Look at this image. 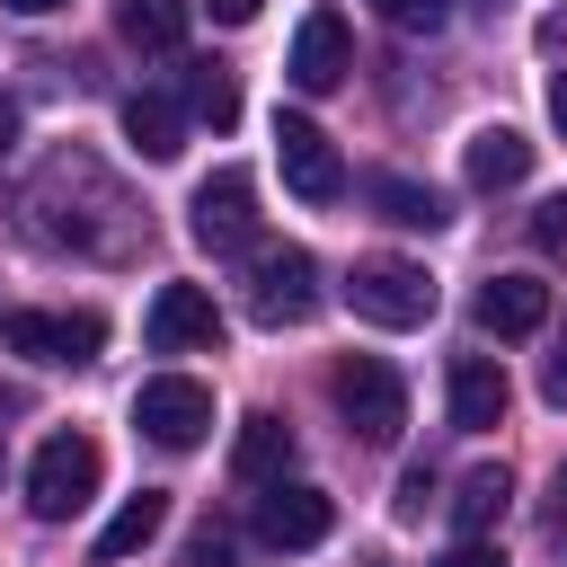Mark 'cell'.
<instances>
[{
	"label": "cell",
	"instance_id": "cell-20",
	"mask_svg": "<svg viewBox=\"0 0 567 567\" xmlns=\"http://www.w3.org/2000/svg\"><path fill=\"white\" fill-rule=\"evenodd\" d=\"M115 35L142 53H177L186 44V0H115Z\"/></svg>",
	"mask_w": 567,
	"mask_h": 567
},
{
	"label": "cell",
	"instance_id": "cell-33",
	"mask_svg": "<svg viewBox=\"0 0 567 567\" xmlns=\"http://www.w3.org/2000/svg\"><path fill=\"white\" fill-rule=\"evenodd\" d=\"M558 540H567V461H558Z\"/></svg>",
	"mask_w": 567,
	"mask_h": 567
},
{
	"label": "cell",
	"instance_id": "cell-6",
	"mask_svg": "<svg viewBox=\"0 0 567 567\" xmlns=\"http://www.w3.org/2000/svg\"><path fill=\"white\" fill-rule=\"evenodd\" d=\"M0 346L27 354V363H97L106 319L97 310H9L0 319Z\"/></svg>",
	"mask_w": 567,
	"mask_h": 567
},
{
	"label": "cell",
	"instance_id": "cell-3",
	"mask_svg": "<svg viewBox=\"0 0 567 567\" xmlns=\"http://www.w3.org/2000/svg\"><path fill=\"white\" fill-rule=\"evenodd\" d=\"M310 310H319V257L292 248V239L248 248V319L257 328H301Z\"/></svg>",
	"mask_w": 567,
	"mask_h": 567
},
{
	"label": "cell",
	"instance_id": "cell-5",
	"mask_svg": "<svg viewBox=\"0 0 567 567\" xmlns=\"http://www.w3.org/2000/svg\"><path fill=\"white\" fill-rule=\"evenodd\" d=\"M186 230H195V248H213V257L257 248V177H248V168H213V177L195 186V204H186Z\"/></svg>",
	"mask_w": 567,
	"mask_h": 567
},
{
	"label": "cell",
	"instance_id": "cell-25",
	"mask_svg": "<svg viewBox=\"0 0 567 567\" xmlns=\"http://www.w3.org/2000/svg\"><path fill=\"white\" fill-rule=\"evenodd\" d=\"M532 248H567V195H549V204L532 213Z\"/></svg>",
	"mask_w": 567,
	"mask_h": 567
},
{
	"label": "cell",
	"instance_id": "cell-19",
	"mask_svg": "<svg viewBox=\"0 0 567 567\" xmlns=\"http://www.w3.org/2000/svg\"><path fill=\"white\" fill-rule=\"evenodd\" d=\"M505 505H514V470H505V461L470 470V478H461V496H452V523H461V540H487V532L505 523Z\"/></svg>",
	"mask_w": 567,
	"mask_h": 567
},
{
	"label": "cell",
	"instance_id": "cell-23",
	"mask_svg": "<svg viewBox=\"0 0 567 567\" xmlns=\"http://www.w3.org/2000/svg\"><path fill=\"white\" fill-rule=\"evenodd\" d=\"M390 505H399V523H416V514H425V505H434V470H408V478H399V496H390Z\"/></svg>",
	"mask_w": 567,
	"mask_h": 567
},
{
	"label": "cell",
	"instance_id": "cell-4",
	"mask_svg": "<svg viewBox=\"0 0 567 567\" xmlns=\"http://www.w3.org/2000/svg\"><path fill=\"white\" fill-rule=\"evenodd\" d=\"M328 399H337V416H346L354 443H399V425H408V381L381 354H346L328 372Z\"/></svg>",
	"mask_w": 567,
	"mask_h": 567
},
{
	"label": "cell",
	"instance_id": "cell-7",
	"mask_svg": "<svg viewBox=\"0 0 567 567\" xmlns=\"http://www.w3.org/2000/svg\"><path fill=\"white\" fill-rule=\"evenodd\" d=\"M133 425H142L159 452H195V443L213 434V390L186 381V372H159V381L133 390Z\"/></svg>",
	"mask_w": 567,
	"mask_h": 567
},
{
	"label": "cell",
	"instance_id": "cell-11",
	"mask_svg": "<svg viewBox=\"0 0 567 567\" xmlns=\"http://www.w3.org/2000/svg\"><path fill=\"white\" fill-rule=\"evenodd\" d=\"M284 71H292V89H310V97H319V89H337V80L354 71L346 18H337V9H310V18H301V35H292V62H284Z\"/></svg>",
	"mask_w": 567,
	"mask_h": 567
},
{
	"label": "cell",
	"instance_id": "cell-1",
	"mask_svg": "<svg viewBox=\"0 0 567 567\" xmlns=\"http://www.w3.org/2000/svg\"><path fill=\"white\" fill-rule=\"evenodd\" d=\"M97 478H106V452L71 425V434H44L35 443V461H27V514L35 523H71L89 496H97Z\"/></svg>",
	"mask_w": 567,
	"mask_h": 567
},
{
	"label": "cell",
	"instance_id": "cell-15",
	"mask_svg": "<svg viewBox=\"0 0 567 567\" xmlns=\"http://www.w3.org/2000/svg\"><path fill=\"white\" fill-rule=\"evenodd\" d=\"M124 142H133L142 159H177V151H186V106H177L168 89H133V97H124Z\"/></svg>",
	"mask_w": 567,
	"mask_h": 567
},
{
	"label": "cell",
	"instance_id": "cell-16",
	"mask_svg": "<svg viewBox=\"0 0 567 567\" xmlns=\"http://www.w3.org/2000/svg\"><path fill=\"white\" fill-rule=\"evenodd\" d=\"M461 168H470V186H478V195L523 186V177H532V142H523L514 124H478V133H470V151H461Z\"/></svg>",
	"mask_w": 567,
	"mask_h": 567
},
{
	"label": "cell",
	"instance_id": "cell-12",
	"mask_svg": "<svg viewBox=\"0 0 567 567\" xmlns=\"http://www.w3.org/2000/svg\"><path fill=\"white\" fill-rule=\"evenodd\" d=\"M470 310H478L487 337H532V328L549 319V284H540V275H487Z\"/></svg>",
	"mask_w": 567,
	"mask_h": 567
},
{
	"label": "cell",
	"instance_id": "cell-27",
	"mask_svg": "<svg viewBox=\"0 0 567 567\" xmlns=\"http://www.w3.org/2000/svg\"><path fill=\"white\" fill-rule=\"evenodd\" d=\"M540 399H549V408H567V346L540 363Z\"/></svg>",
	"mask_w": 567,
	"mask_h": 567
},
{
	"label": "cell",
	"instance_id": "cell-28",
	"mask_svg": "<svg viewBox=\"0 0 567 567\" xmlns=\"http://www.w3.org/2000/svg\"><path fill=\"white\" fill-rule=\"evenodd\" d=\"M204 9H213V18H221V27H248V18H257V9H266V0H204Z\"/></svg>",
	"mask_w": 567,
	"mask_h": 567
},
{
	"label": "cell",
	"instance_id": "cell-29",
	"mask_svg": "<svg viewBox=\"0 0 567 567\" xmlns=\"http://www.w3.org/2000/svg\"><path fill=\"white\" fill-rule=\"evenodd\" d=\"M549 124H558V142H567V71H549Z\"/></svg>",
	"mask_w": 567,
	"mask_h": 567
},
{
	"label": "cell",
	"instance_id": "cell-13",
	"mask_svg": "<svg viewBox=\"0 0 567 567\" xmlns=\"http://www.w3.org/2000/svg\"><path fill=\"white\" fill-rule=\"evenodd\" d=\"M505 363L496 354H452V425L461 434H487V425H505Z\"/></svg>",
	"mask_w": 567,
	"mask_h": 567
},
{
	"label": "cell",
	"instance_id": "cell-24",
	"mask_svg": "<svg viewBox=\"0 0 567 567\" xmlns=\"http://www.w3.org/2000/svg\"><path fill=\"white\" fill-rule=\"evenodd\" d=\"M186 567H230V532H221V523H204V532L186 540Z\"/></svg>",
	"mask_w": 567,
	"mask_h": 567
},
{
	"label": "cell",
	"instance_id": "cell-14",
	"mask_svg": "<svg viewBox=\"0 0 567 567\" xmlns=\"http://www.w3.org/2000/svg\"><path fill=\"white\" fill-rule=\"evenodd\" d=\"M292 452H301V443H292V425L257 408V416H239V443H230V470H239L248 487H284V478H292Z\"/></svg>",
	"mask_w": 567,
	"mask_h": 567
},
{
	"label": "cell",
	"instance_id": "cell-8",
	"mask_svg": "<svg viewBox=\"0 0 567 567\" xmlns=\"http://www.w3.org/2000/svg\"><path fill=\"white\" fill-rule=\"evenodd\" d=\"M275 168H284V186L301 204H337L346 195V159H337V142L310 115H275Z\"/></svg>",
	"mask_w": 567,
	"mask_h": 567
},
{
	"label": "cell",
	"instance_id": "cell-21",
	"mask_svg": "<svg viewBox=\"0 0 567 567\" xmlns=\"http://www.w3.org/2000/svg\"><path fill=\"white\" fill-rule=\"evenodd\" d=\"M186 115H204L213 133L239 124V80H230V62H186Z\"/></svg>",
	"mask_w": 567,
	"mask_h": 567
},
{
	"label": "cell",
	"instance_id": "cell-2",
	"mask_svg": "<svg viewBox=\"0 0 567 567\" xmlns=\"http://www.w3.org/2000/svg\"><path fill=\"white\" fill-rule=\"evenodd\" d=\"M346 310H354L363 328H425V319H434V275H425L416 257H354Z\"/></svg>",
	"mask_w": 567,
	"mask_h": 567
},
{
	"label": "cell",
	"instance_id": "cell-32",
	"mask_svg": "<svg viewBox=\"0 0 567 567\" xmlns=\"http://www.w3.org/2000/svg\"><path fill=\"white\" fill-rule=\"evenodd\" d=\"M0 9H18V18H44V9H71V0H0Z\"/></svg>",
	"mask_w": 567,
	"mask_h": 567
},
{
	"label": "cell",
	"instance_id": "cell-34",
	"mask_svg": "<svg viewBox=\"0 0 567 567\" xmlns=\"http://www.w3.org/2000/svg\"><path fill=\"white\" fill-rule=\"evenodd\" d=\"M372 567H390V558H372Z\"/></svg>",
	"mask_w": 567,
	"mask_h": 567
},
{
	"label": "cell",
	"instance_id": "cell-10",
	"mask_svg": "<svg viewBox=\"0 0 567 567\" xmlns=\"http://www.w3.org/2000/svg\"><path fill=\"white\" fill-rule=\"evenodd\" d=\"M328 532H337V505H328L319 487H292V478H284V487L257 496V540H266V549H319Z\"/></svg>",
	"mask_w": 567,
	"mask_h": 567
},
{
	"label": "cell",
	"instance_id": "cell-30",
	"mask_svg": "<svg viewBox=\"0 0 567 567\" xmlns=\"http://www.w3.org/2000/svg\"><path fill=\"white\" fill-rule=\"evenodd\" d=\"M540 44H549V53H567V9H549V18H540Z\"/></svg>",
	"mask_w": 567,
	"mask_h": 567
},
{
	"label": "cell",
	"instance_id": "cell-18",
	"mask_svg": "<svg viewBox=\"0 0 567 567\" xmlns=\"http://www.w3.org/2000/svg\"><path fill=\"white\" fill-rule=\"evenodd\" d=\"M159 532H168V487H142V496H124V505H115V523L97 532V567H115V558L151 549Z\"/></svg>",
	"mask_w": 567,
	"mask_h": 567
},
{
	"label": "cell",
	"instance_id": "cell-9",
	"mask_svg": "<svg viewBox=\"0 0 567 567\" xmlns=\"http://www.w3.org/2000/svg\"><path fill=\"white\" fill-rule=\"evenodd\" d=\"M142 328H151L159 354H221V310H213L204 284H159Z\"/></svg>",
	"mask_w": 567,
	"mask_h": 567
},
{
	"label": "cell",
	"instance_id": "cell-22",
	"mask_svg": "<svg viewBox=\"0 0 567 567\" xmlns=\"http://www.w3.org/2000/svg\"><path fill=\"white\" fill-rule=\"evenodd\" d=\"M372 9H381V18H390V27H399V35H434V27H443V18H452V9H443V0H372Z\"/></svg>",
	"mask_w": 567,
	"mask_h": 567
},
{
	"label": "cell",
	"instance_id": "cell-17",
	"mask_svg": "<svg viewBox=\"0 0 567 567\" xmlns=\"http://www.w3.org/2000/svg\"><path fill=\"white\" fill-rule=\"evenodd\" d=\"M363 195H372V213H381V221H399V230H443V221H452V204H443L434 186H416V177H399V168H381V177H363Z\"/></svg>",
	"mask_w": 567,
	"mask_h": 567
},
{
	"label": "cell",
	"instance_id": "cell-26",
	"mask_svg": "<svg viewBox=\"0 0 567 567\" xmlns=\"http://www.w3.org/2000/svg\"><path fill=\"white\" fill-rule=\"evenodd\" d=\"M434 567H505V549H496V540H452Z\"/></svg>",
	"mask_w": 567,
	"mask_h": 567
},
{
	"label": "cell",
	"instance_id": "cell-31",
	"mask_svg": "<svg viewBox=\"0 0 567 567\" xmlns=\"http://www.w3.org/2000/svg\"><path fill=\"white\" fill-rule=\"evenodd\" d=\"M18 142V97H0V151Z\"/></svg>",
	"mask_w": 567,
	"mask_h": 567
}]
</instances>
